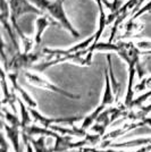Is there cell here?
Segmentation results:
<instances>
[{
    "mask_svg": "<svg viewBox=\"0 0 151 152\" xmlns=\"http://www.w3.org/2000/svg\"><path fill=\"white\" fill-rule=\"evenodd\" d=\"M30 1L38 8H40L43 13L47 12L55 20L59 22V24L63 26L65 30H67L74 38L80 37V33L73 27L72 23L69 22L68 17L65 13V9H64V1L65 0H55V1H50V0H30Z\"/></svg>",
    "mask_w": 151,
    "mask_h": 152,
    "instance_id": "6da1fadb",
    "label": "cell"
},
{
    "mask_svg": "<svg viewBox=\"0 0 151 152\" xmlns=\"http://www.w3.org/2000/svg\"><path fill=\"white\" fill-rule=\"evenodd\" d=\"M142 24H140L138 22V19L136 20H133V19H130V20H127V24L125 26V30L127 32V34H130V33H135V32L140 31V30H142Z\"/></svg>",
    "mask_w": 151,
    "mask_h": 152,
    "instance_id": "3957f363",
    "label": "cell"
},
{
    "mask_svg": "<svg viewBox=\"0 0 151 152\" xmlns=\"http://www.w3.org/2000/svg\"><path fill=\"white\" fill-rule=\"evenodd\" d=\"M140 48V49H148V50H151V42L150 41H141L136 45Z\"/></svg>",
    "mask_w": 151,
    "mask_h": 152,
    "instance_id": "277c9868",
    "label": "cell"
},
{
    "mask_svg": "<svg viewBox=\"0 0 151 152\" xmlns=\"http://www.w3.org/2000/svg\"><path fill=\"white\" fill-rule=\"evenodd\" d=\"M50 24V20L48 18V16H42L35 20V35H34V43L35 45H40L41 40H42V35H43L45 28Z\"/></svg>",
    "mask_w": 151,
    "mask_h": 152,
    "instance_id": "7a4b0ae2",
    "label": "cell"
}]
</instances>
